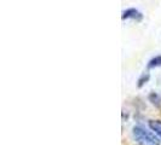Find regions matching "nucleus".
Wrapping results in <instances>:
<instances>
[{"instance_id": "f257e3e1", "label": "nucleus", "mask_w": 161, "mask_h": 145, "mask_svg": "<svg viewBox=\"0 0 161 145\" xmlns=\"http://www.w3.org/2000/svg\"><path fill=\"white\" fill-rule=\"evenodd\" d=\"M132 137L139 145H160L159 138L143 126H135L132 128Z\"/></svg>"}, {"instance_id": "f03ea898", "label": "nucleus", "mask_w": 161, "mask_h": 145, "mask_svg": "<svg viewBox=\"0 0 161 145\" xmlns=\"http://www.w3.org/2000/svg\"><path fill=\"white\" fill-rule=\"evenodd\" d=\"M122 19H136V21H141L143 18V15L136 10V8H127L122 12Z\"/></svg>"}, {"instance_id": "7ed1b4c3", "label": "nucleus", "mask_w": 161, "mask_h": 145, "mask_svg": "<svg viewBox=\"0 0 161 145\" xmlns=\"http://www.w3.org/2000/svg\"><path fill=\"white\" fill-rule=\"evenodd\" d=\"M149 127L156 136L161 138V121L160 120H150L149 121Z\"/></svg>"}, {"instance_id": "20e7f679", "label": "nucleus", "mask_w": 161, "mask_h": 145, "mask_svg": "<svg viewBox=\"0 0 161 145\" xmlns=\"http://www.w3.org/2000/svg\"><path fill=\"white\" fill-rule=\"evenodd\" d=\"M158 67H161V56L154 57L148 63V68H158Z\"/></svg>"}, {"instance_id": "39448f33", "label": "nucleus", "mask_w": 161, "mask_h": 145, "mask_svg": "<svg viewBox=\"0 0 161 145\" xmlns=\"http://www.w3.org/2000/svg\"><path fill=\"white\" fill-rule=\"evenodd\" d=\"M149 100H150L154 105H156V106H160L161 105V97L159 96L158 93H155V92L149 94Z\"/></svg>"}, {"instance_id": "423d86ee", "label": "nucleus", "mask_w": 161, "mask_h": 145, "mask_svg": "<svg viewBox=\"0 0 161 145\" xmlns=\"http://www.w3.org/2000/svg\"><path fill=\"white\" fill-rule=\"evenodd\" d=\"M148 80H149V74H143V75H142V78L138 80V82H139V83H138V86H139V87H142L144 83H147V81Z\"/></svg>"}]
</instances>
